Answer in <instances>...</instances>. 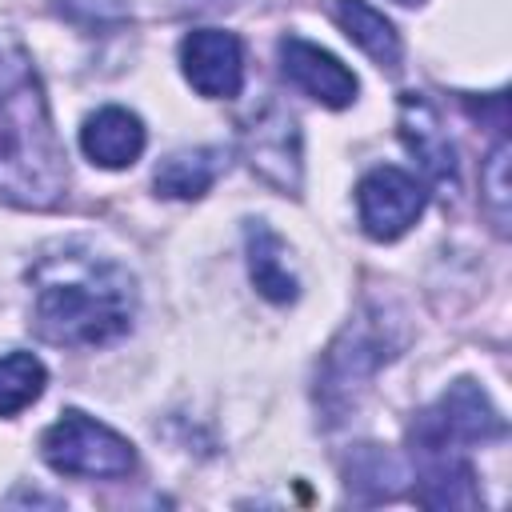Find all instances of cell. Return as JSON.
<instances>
[{"label":"cell","instance_id":"obj_1","mask_svg":"<svg viewBox=\"0 0 512 512\" xmlns=\"http://www.w3.org/2000/svg\"><path fill=\"white\" fill-rule=\"evenodd\" d=\"M32 328L60 348H96L132 328L136 280L112 256L60 244L44 252L32 272Z\"/></svg>","mask_w":512,"mask_h":512},{"label":"cell","instance_id":"obj_2","mask_svg":"<svg viewBox=\"0 0 512 512\" xmlns=\"http://www.w3.org/2000/svg\"><path fill=\"white\" fill-rule=\"evenodd\" d=\"M64 188L68 164L44 84L24 44L0 32V200L16 208H56Z\"/></svg>","mask_w":512,"mask_h":512},{"label":"cell","instance_id":"obj_3","mask_svg":"<svg viewBox=\"0 0 512 512\" xmlns=\"http://www.w3.org/2000/svg\"><path fill=\"white\" fill-rule=\"evenodd\" d=\"M392 348H396V340L380 312H364L352 324H344V332L328 344V352L320 360V376H316V404L324 408L328 424L344 420L356 408V400L368 388V380L376 376V368L396 356Z\"/></svg>","mask_w":512,"mask_h":512},{"label":"cell","instance_id":"obj_4","mask_svg":"<svg viewBox=\"0 0 512 512\" xmlns=\"http://www.w3.org/2000/svg\"><path fill=\"white\" fill-rule=\"evenodd\" d=\"M504 436V416L492 408L488 392L476 380H456L448 392L424 408L412 428V456H432V452H464V444H488Z\"/></svg>","mask_w":512,"mask_h":512},{"label":"cell","instance_id":"obj_5","mask_svg":"<svg viewBox=\"0 0 512 512\" xmlns=\"http://www.w3.org/2000/svg\"><path fill=\"white\" fill-rule=\"evenodd\" d=\"M40 456L48 468L60 476H88V480H120L136 472V448L112 432L108 424L68 408L44 436H40Z\"/></svg>","mask_w":512,"mask_h":512},{"label":"cell","instance_id":"obj_6","mask_svg":"<svg viewBox=\"0 0 512 512\" xmlns=\"http://www.w3.org/2000/svg\"><path fill=\"white\" fill-rule=\"evenodd\" d=\"M240 152L248 160V168L276 192L300 196V128L296 116L284 104H264L256 116L244 120L240 128Z\"/></svg>","mask_w":512,"mask_h":512},{"label":"cell","instance_id":"obj_7","mask_svg":"<svg viewBox=\"0 0 512 512\" xmlns=\"http://www.w3.org/2000/svg\"><path fill=\"white\" fill-rule=\"evenodd\" d=\"M428 204V192L424 184L404 172V168H372L360 184H356V208H360V224L372 240H396L404 236L420 212Z\"/></svg>","mask_w":512,"mask_h":512},{"label":"cell","instance_id":"obj_8","mask_svg":"<svg viewBox=\"0 0 512 512\" xmlns=\"http://www.w3.org/2000/svg\"><path fill=\"white\" fill-rule=\"evenodd\" d=\"M180 68L208 100H228L244 84V44L224 28H196L180 40Z\"/></svg>","mask_w":512,"mask_h":512},{"label":"cell","instance_id":"obj_9","mask_svg":"<svg viewBox=\"0 0 512 512\" xmlns=\"http://www.w3.org/2000/svg\"><path fill=\"white\" fill-rule=\"evenodd\" d=\"M276 56H280V72L292 88H300L304 96L328 104V108H348L356 100V76L324 48L300 40V36H284L276 44Z\"/></svg>","mask_w":512,"mask_h":512},{"label":"cell","instance_id":"obj_10","mask_svg":"<svg viewBox=\"0 0 512 512\" xmlns=\"http://www.w3.org/2000/svg\"><path fill=\"white\" fill-rule=\"evenodd\" d=\"M400 140L404 148L420 160V168L436 180V184H456V148L440 124V112L428 96L420 92H404L400 96Z\"/></svg>","mask_w":512,"mask_h":512},{"label":"cell","instance_id":"obj_11","mask_svg":"<svg viewBox=\"0 0 512 512\" xmlns=\"http://www.w3.org/2000/svg\"><path fill=\"white\" fill-rule=\"evenodd\" d=\"M144 140H148L144 120L136 112H128V108H116V104L92 112L84 120V128H80V148L100 168H128V164H136L140 152H144Z\"/></svg>","mask_w":512,"mask_h":512},{"label":"cell","instance_id":"obj_12","mask_svg":"<svg viewBox=\"0 0 512 512\" xmlns=\"http://www.w3.org/2000/svg\"><path fill=\"white\" fill-rule=\"evenodd\" d=\"M416 500L424 508H476V472L460 452L416 456Z\"/></svg>","mask_w":512,"mask_h":512},{"label":"cell","instance_id":"obj_13","mask_svg":"<svg viewBox=\"0 0 512 512\" xmlns=\"http://www.w3.org/2000/svg\"><path fill=\"white\" fill-rule=\"evenodd\" d=\"M332 16L344 28V36L356 48H364L380 68L400 72L404 44H400V32L392 28V20L384 12H376L368 0H332Z\"/></svg>","mask_w":512,"mask_h":512},{"label":"cell","instance_id":"obj_14","mask_svg":"<svg viewBox=\"0 0 512 512\" xmlns=\"http://www.w3.org/2000/svg\"><path fill=\"white\" fill-rule=\"evenodd\" d=\"M244 244H248V272H252V284L264 300L272 304H292L300 284L284 260V240L264 224V220H248L244 228Z\"/></svg>","mask_w":512,"mask_h":512},{"label":"cell","instance_id":"obj_15","mask_svg":"<svg viewBox=\"0 0 512 512\" xmlns=\"http://www.w3.org/2000/svg\"><path fill=\"white\" fill-rule=\"evenodd\" d=\"M224 164H228L224 148H180V152L160 160L152 184L168 200H200L216 184Z\"/></svg>","mask_w":512,"mask_h":512},{"label":"cell","instance_id":"obj_16","mask_svg":"<svg viewBox=\"0 0 512 512\" xmlns=\"http://www.w3.org/2000/svg\"><path fill=\"white\" fill-rule=\"evenodd\" d=\"M44 384H48V368L32 352L0 356V416L24 412L32 400H40Z\"/></svg>","mask_w":512,"mask_h":512},{"label":"cell","instance_id":"obj_17","mask_svg":"<svg viewBox=\"0 0 512 512\" xmlns=\"http://www.w3.org/2000/svg\"><path fill=\"white\" fill-rule=\"evenodd\" d=\"M396 480H404L400 464L392 452L376 448V444H364L352 452L348 460V488H364V500H380V496H392L396 492Z\"/></svg>","mask_w":512,"mask_h":512},{"label":"cell","instance_id":"obj_18","mask_svg":"<svg viewBox=\"0 0 512 512\" xmlns=\"http://www.w3.org/2000/svg\"><path fill=\"white\" fill-rule=\"evenodd\" d=\"M480 184H484V212L492 216L496 232L504 236L508 232V140H500L492 148Z\"/></svg>","mask_w":512,"mask_h":512},{"label":"cell","instance_id":"obj_19","mask_svg":"<svg viewBox=\"0 0 512 512\" xmlns=\"http://www.w3.org/2000/svg\"><path fill=\"white\" fill-rule=\"evenodd\" d=\"M396 4H420V0H396Z\"/></svg>","mask_w":512,"mask_h":512}]
</instances>
